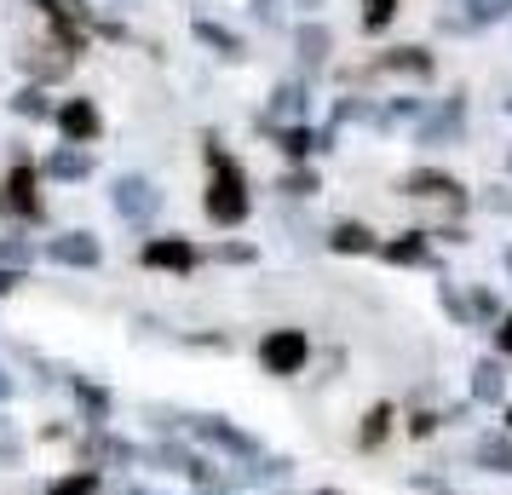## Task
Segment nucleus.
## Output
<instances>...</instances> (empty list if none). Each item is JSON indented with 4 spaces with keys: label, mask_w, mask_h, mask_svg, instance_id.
I'll list each match as a JSON object with an SVG mask.
<instances>
[{
    "label": "nucleus",
    "mask_w": 512,
    "mask_h": 495,
    "mask_svg": "<svg viewBox=\"0 0 512 495\" xmlns=\"http://www.w3.org/2000/svg\"><path fill=\"white\" fill-rule=\"evenodd\" d=\"M208 167H213V185H208V219L213 225H242L248 219V185H242V167L208 144Z\"/></svg>",
    "instance_id": "f257e3e1"
},
{
    "label": "nucleus",
    "mask_w": 512,
    "mask_h": 495,
    "mask_svg": "<svg viewBox=\"0 0 512 495\" xmlns=\"http://www.w3.org/2000/svg\"><path fill=\"white\" fill-rule=\"evenodd\" d=\"M0 213L18 219V225L41 219V167L35 162H12V173L0 179Z\"/></svg>",
    "instance_id": "f03ea898"
},
{
    "label": "nucleus",
    "mask_w": 512,
    "mask_h": 495,
    "mask_svg": "<svg viewBox=\"0 0 512 495\" xmlns=\"http://www.w3.org/2000/svg\"><path fill=\"white\" fill-rule=\"evenodd\" d=\"M259 363H265V375H300L305 363H311V340H305V329H271L265 340H259Z\"/></svg>",
    "instance_id": "7ed1b4c3"
},
{
    "label": "nucleus",
    "mask_w": 512,
    "mask_h": 495,
    "mask_svg": "<svg viewBox=\"0 0 512 495\" xmlns=\"http://www.w3.org/2000/svg\"><path fill=\"white\" fill-rule=\"evenodd\" d=\"M110 202H116V213L127 225H150L162 213V190L150 185L144 173H121L116 185H110Z\"/></svg>",
    "instance_id": "20e7f679"
},
{
    "label": "nucleus",
    "mask_w": 512,
    "mask_h": 495,
    "mask_svg": "<svg viewBox=\"0 0 512 495\" xmlns=\"http://www.w3.org/2000/svg\"><path fill=\"white\" fill-rule=\"evenodd\" d=\"M190 432H196L202 444L236 455V461H259V438H248V432H242V426H231L225 415H190Z\"/></svg>",
    "instance_id": "39448f33"
},
{
    "label": "nucleus",
    "mask_w": 512,
    "mask_h": 495,
    "mask_svg": "<svg viewBox=\"0 0 512 495\" xmlns=\"http://www.w3.org/2000/svg\"><path fill=\"white\" fill-rule=\"evenodd\" d=\"M47 260L52 265H70V271H93V265L104 260V248H98L93 231H58L47 242Z\"/></svg>",
    "instance_id": "423d86ee"
},
{
    "label": "nucleus",
    "mask_w": 512,
    "mask_h": 495,
    "mask_svg": "<svg viewBox=\"0 0 512 495\" xmlns=\"http://www.w3.org/2000/svg\"><path fill=\"white\" fill-rule=\"evenodd\" d=\"M133 461H139V449L104 426H93V438L81 444V467H133Z\"/></svg>",
    "instance_id": "0eeeda50"
},
{
    "label": "nucleus",
    "mask_w": 512,
    "mask_h": 495,
    "mask_svg": "<svg viewBox=\"0 0 512 495\" xmlns=\"http://www.w3.org/2000/svg\"><path fill=\"white\" fill-rule=\"evenodd\" d=\"M139 260L150 265V271H190V265H196V248H190L185 236H150Z\"/></svg>",
    "instance_id": "6e6552de"
},
{
    "label": "nucleus",
    "mask_w": 512,
    "mask_h": 495,
    "mask_svg": "<svg viewBox=\"0 0 512 495\" xmlns=\"http://www.w3.org/2000/svg\"><path fill=\"white\" fill-rule=\"evenodd\" d=\"M58 127H64V144H81V150H87V144L98 139V127H104V121H98L93 98H70V104L58 110Z\"/></svg>",
    "instance_id": "1a4fd4ad"
},
{
    "label": "nucleus",
    "mask_w": 512,
    "mask_h": 495,
    "mask_svg": "<svg viewBox=\"0 0 512 495\" xmlns=\"http://www.w3.org/2000/svg\"><path fill=\"white\" fill-rule=\"evenodd\" d=\"M403 196H455L461 202V179L455 173H443V167H415V173H403Z\"/></svg>",
    "instance_id": "9d476101"
},
{
    "label": "nucleus",
    "mask_w": 512,
    "mask_h": 495,
    "mask_svg": "<svg viewBox=\"0 0 512 495\" xmlns=\"http://www.w3.org/2000/svg\"><path fill=\"white\" fill-rule=\"evenodd\" d=\"M461 127H466V98H443L438 116L420 121V144H449V139H461Z\"/></svg>",
    "instance_id": "9b49d317"
},
{
    "label": "nucleus",
    "mask_w": 512,
    "mask_h": 495,
    "mask_svg": "<svg viewBox=\"0 0 512 495\" xmlns=\"http://www.w3.org/2000/svg\"><path fill=\"white\" fill-rule=\"evenodd\" d=\"M41 173H47V179H64V185H81V179L93 173V156H87L81 144H64V150H52L47 162H41Z\"/></svg>",
    "instance_id": "f8f14e48"
},
{
    "label": "nucleus",
    "mask_w": 512,
    "mask_h": 495,
    "mask_svg": "<svg viewBox=\"0 0 512 495\" xmlns=\"http://www.w3.org/2000/svg\"><path fill=\"white\" fill-rule=\"evenodd\" d=\"M507 398V357H484L472 369V403H501Z\"/></svg>",
    "instance_id": "ddd939ff"
},
{
    "label": "nucleus",
    "mask_w": 512,
    "mask_h": 495,
    "mask_svg": "<svg viewBox=\"0 0 512 495\" xmlns=\"http://www.w3.org/2000/svg\"><path fill=\"white\" fill-rule=\"evenodd\" d=\"M472 461L484 472H501V478H512V438L507 432H484L478 444H472Z\"/></svg>",
    "instance_id": "4468645a"
},
{
    "label": "nucleus",
    "mask_w": 512,
    "mask_h": 495,
    "mask_svg": "<svg viewBox=\"0 0 512 495\" xmlns=\"http://www.w3.org/2000/svg\"><path fill=\"white\" fill-rule=\"evenodd\" d=\"M328 248H334V254H374V231L357 225V219H340V225L328 231Z\"/></svg>",
    "instance_id": "2eb2a0df"
},
{
    "label": "nucleus",
    "mask_w": 512,
    "mask_h": 495,
    "mask_svg": "<svg viewBox=\"0 0 512 495\" xmlns=\"http://www.w3.org/2000/svg\"><path fill=\"white\" fill-rule=\"evenodd\" d=\"M392 265H426L432 260V248H426V231H403V236H392L386 248H380Z\"/></svg>",
    "instance_id": "dca6fc26"
},
{
    "label": "nucleus",
    "mask_w": 512,
    "mask_h": 495,
    "mask_svg": "<svg viewBox=\"0 0 512 495\" xmlns=\"http://www.w3.org/2000/svg\"><path fill=\"white\" fill-rule=\"evenodd\" d=\"M196 41H202V47H213L219 58H242V35H236V29H225V24H213V18H196Z\"/></svg>",
    "instance_id": "f3484780"
},
{
    "label": "nucleus",
    "mask_w": 512,
    "mask_h": 495,
    "mask_svg": "<svg viewBox=\"0 0 512 495\" xmlns=\"http://www.w3.org/2000/svg\"><path fill=\"white\" fill-rule=\"evenodd\" d=\"M300 116H305V87L300 81L277 87V93H271V121H277V127H294Z\"/></svg>",
    "instance_id": "a211bd4d"
},
{
    "label": "nucleus",
    "mask_w": 512,
    "mask_h": 495,
    "mask_svg": "<svg viewBox=\"0 0 512 495\" xmlns=\"http://www.w3.org/2000/svg\"><path fill=\"white\" fill-rule=\"evenodd\" d=\"M294 47H300V64H323L334 41H328L323 24H300V29H294Z\"/></svg>",
    "instance_id": "6ab92c4d"
},
{
    "label": "nucleus",
    "mask_w": 512,
    "mask_h": 495,
    "mask_svg": "<svg viewBox=\"0 0 512 495\" xmlns=\"http://www.w3.org/2000/svg\"><path fill=\"white\" fill-rule=\"evenodd\" d=\"M75 403H81V415H87L93 426L110 421V392H104V386H93V380H75Z\"/></svg>",
    "instance_id": "aec40b11"
},
{
    "label": "nucleus",
    "mask_w": 512,
    "mask_h": 495,
    "mask_svg": "<svg viewBox=\"0 0 512 495\" xmlns=\"http://www.w3.org/2000/svg\"><path fill=\"white\" fill-rule=\"evenodd\" d=\"M386 432H392V403H374L369 415H363V426H357V444L380 449V444H386Z\"/></svg>",
    "instance_id": "412c9836"
},
{
    "label": "nucleus",
    "mask_w": 512,
    "mask_h": 495,
    "mask_svg": "<svg viewBox=\"0 0 512 495\" xmlns=\"http://www.w3.org/2000/svg\"><path fill=\"white\" fill-rule=\"evenodd\" d=\"M328 139L334 133H311V127H282V150L300 162V156H317V150H328Z\"/></svg>",
    "instance_id": "4be33fe9"
},
{
    "label": "nucleus",
    "mask_w": 512,
    "mask_h": 495,
    "mask_svg": "<svg viewBox=\"0 0 512 495\" xmlns=\"http://www.w3.org/2000/svg\"><path fill=\"white\" fill-rule=\"evenodd\" d=\"M12 110H18V116H29V121L52 116V98H47V87H41V81H29V87H18V98H12Z\"/></svg>",
    "instance_id": "5701e85b"
},
{
    "label": "nucleus",
    "mask_w": 512,
    "mask_h": 495,
    "mask_svg": "<svg viewBox=\"0 0 512 495\" xmlns=\"http://www.w3.org/2000/svg\"><path fill=\"white\" fill-rule=\"evenodd\" d=\"M41 495H98V472L81 467V472H64V478H52Z\"/></svg>",
    "instance_id": "b1692460"
},
{
    "label": "nucleus",
    "mask_w": 512,
    "mask_h": 495,
    "mask_svg": "<svg viewBox=\"0 0 512 495\" xmlns=\"http://www.w3.org/2000/svg\"><path fill=\"white\" fill-rule=\"evenodd\" d=\"M386 70H409V75H432V52H420V47H397L392 58H380Z\"/></svg>",
    "instance_id": "393cba45"
},
{
    "label": "nucleus",
    "mask_w": 512,
    "mask_h": 495,
    "mask_svg": "<svg viewBox=\"0 0 512 495\" xmlns=\"http://www.w3.org/2000/svg\"><path fill=\"white\" fill-rule=\"evenodd\" d=\"M512 18V0H466V24H501Z\"/></svg>",
    "instance_id": "a878e982"
},
{
    "label": "nucleus",
    "mask_w": 512,
    "mask_h": 495,
    "mask_svg": "<svg viewBox=\"0 0 512 495\" xmlns=\"http://www.w3.org/2000/svg\"><path fill=\"white\" fill-rule=\"evenodd\" d=\"M29 260H35V242H24V236H0V265H6V271H24Z\"/></svg>",
    "instance_id": "bb28decb"
},
{
    "label": "nucleus",
    "mask_w": 512,
    "mask_h": 495,
    "mask_svg": "<svg viewBox=\"0 0 512 495\" xmlns=\"http://www.w3.org/2000/svg\"><path fill=\"white\" fill-rule=\"evenodd\" d=\"M24 70L47 87V81H58V75H70V58H35V52H24Z\"/></svg>",
    "instance_id": "cd10ccee"
},
{
    "label": "nucleus",
    "mask_w": 512,
    "mask_h": 495,
    "mask_svg": "<svg viewBox=\"0 0 512 495\" xmlns=\"http://www.w3.org/2000/svg\"><path fill=\"white\" fill-rule=\"evenodd\" d=\"M18 461H24V438H18V426L0 415V467H18Z\"/></svg>",
    "instance_id": "c85d7f7f"
},
{
    "label": "nucleus",
    "mask_w": 512,
    "mask_h": 495,
    "mask_svg": "<svg viewBox=\"0 0 512 495\" xmlns=\"http://www.w3.org/2000/svg\"><path fill=\"white\" fill-rule=\"evenodd\" d=\"M288 472H294V461H288V455H271V461H265V455H259L254 478H259V484H271V478H277V484H282V478H288Z\"/></svg>",
    "instance_id": "c756f323"
},
{
    "label": "nucleus",
    "mask_w": 512,
    "mask_h": 495,
    "mask_svg": "<svg viewBox=\"0 0 512 495\" xmlns=\"http://www.w3.org/2000/svg\"><path fill=\"white\" fill-rule=\"evenodd\" d=\"M282 190H288V196H311V190H317V173H311V167H294V173H282Z\"/></svg>",
    "instance_id": "7c9ffc66"
},
{
    "label": "nucleus",
    "mask_w": 512,
    "mask_h": 495,
    "mask_svg": "<svg viewBox=\"0 0 512 495\" xmlns=\"http://www.w3.org/2000/svg\"><path fill=\"white\" fill-rule=\"evenodd\" d=\"M397 12V0H369V12H363V29H386Z\"/></svg>",
    "instance_id": "2f4dec72"
},
{
    "label": "nucleus",
    "mask_w": 512,
    "mask_h": 495,
    "mask_svg": "<svg viewBox=\"0 0 512 495\" xmlns=\"http://www.w3.org/2000/svg\"><path fill=\"white\" fill-rule=\"evenodd\" d=\"M213 260H231V265H248V260H254V248H248V242H219V248H213Z\"/></svg>",
    "instance_id": "473e14b6"
},
{
    "label": "nucleus",
    "mask_w": 512,
    "mask_h": 495,
    "mask_svg": "<svg viewBox=\"0 0 512 495\" xmlns=\"http://www.w3.org/2000/svg\"><path fill=\"white\" fill-rule=\"evenodd\" d=\"M484 208H489V213H512V190H501V185L484 190Z\"/></svg>",
    "instance_id": "72a5a7b5"
},
{
    "label": "nucleus",
    "mask_w": 512,
    "mask_h": 495,
    "mask_svg": "<svg viewBox=\"0 0 512 495\" xmlns=\"http://www.w3.org/2000/svg\"><path fill=\"white\" fill-rule=\"evenodd\" d=\"M495 357H512V317L495 323Z\"/></svg>",
    "instance_id": "f704fd0d"
},
{
    "label": "nucleus",
    "mask_w": 512,
    "mask_h": 495,
    "mask_svg": "<svg viewBox=\"0 0 512 495\" xmlns=\"http://www.w3.org/2000/svg\"><path fill=\"white\" fill-rule=\"evenodd\" d=\"M426 432H438V415H415L409 421V438H426Z\"/></svg>",
    "instance_id": "c9c22d12"
},
{
    "label": "nucleus",
    "mask_w": 512,
    "mask_h": 495,
    "mask_svg": "<svg viewBox=\"0 0 512 495\" xmlns=\"http://www.w3.org/2000/svg\"><path fill=\"white\" fill-rule=\"evenodd\" d=\"M277 6H282V0H254V18H259V24H277Z\"/></svg>",
    "instance_id": "e433bc0d"
},
{
    "label": "nucleus",
    "mask_w": 512,
    "mask_h": 495,
    "mask_svg": "<svg viewBox=\"0 0 512 495\" xmlns=\"http://www.w3.org/2000/svg\"><path fill=\"white\" fill-rule=\"evenodd\" d=\"M18 283H24V271H6V265H0V294H12Z\"/></svg>",
    "instance_id": "4c0bfd02"
},
{
    "label": "nucleus",
    "mask_w": 512,
    "mask_h": 495,
    "mask_svg": "<svg viewBox=\"0 0 512 495\" xmlns=\"http://www.w3.org/2000/svg\"><path fill=\"white\" fill-rule=\"evenodd\" d=\"M12 392H18V380H12V375H6V363H0V403H6V398H12Z\"/></svg>",
    "instance_id": "58836bf2"
},
{
    "label": "nucleus",
    "mask_w": 512,
    "mask_h": 495,
    "mask_svg": "<svg viewBox=\"0 0 512 495\" xmlns=\"http://www.w3.org/2000/svg\"><path fill=\"white\" fill-rule=\"evenodd\" d=\"M35 6H41V12H58V6H64V0H35Z\"/></svg>",
    "instance_id": "ea45409f"
},
{
    "label": "nucleus",
    "mask_w": 512,
    "mask_h": 495,
    "mask_svg": "<svg viewBox=\"0 0 512 495\" xmlns=\"http://www.w3.org/2000/svg\"><path fill=\"white\" fill-rule=\"evenodd\" d=\"M127 495H150V490H139V484H127Z\"/></svg>",
    "instance_id": "a19ab883"
},
{
    "label": "nucleus",
    "mask_w": 512,
    "mask_h": 495,
    "mask_svg": "<svg viewBox=\"0 0 512 495\" xmlns=\"http://www.w3.org/2000/svg\"><path fill=\"white\" fill-rule=\"evenodd\" d=\"M300 6H323V0H300Z\"/></svg>",
    "instance_id": "79ce46f5"
},
{
    "label": "nucleus",
    "mask_w": 512,
    "mask_h": 495,
    "mask_svg": "<svg viewBox=\"0 0 512 495\" xmlns=\"http://www.w3.org/2000/svg\"><path fill=\"white\" fill-rule=\"evenodd\" d=\"M507 271H512V248H507Z\"/></svg>",
    "instance_id": "37998d69"
},
{
    "label": "nucleus",
    "mask_w": 512,
    "mask_h": 495,
    "mask_svg": "<svg viewBox=\"0 0 512 495\" xmlns=\"http://www.w3.org/2000/svg\"><path fill=\"white\" fill-rule=\"evenodd\" d=\"M317 495H340V490H317Z\"/></svg>",
    "instance_id": "c03bdc74"
},
{
    "label": "nucleus",
    "mask_w": 512,
    "mask_h": 495,
    "mask_svg": "<svg viewBox=\"0 0 512 495\" xmlns=\"http://www.w3.org/2000/svg\"><path fill=\"white\" fill-rule=\"evenodd\" d=\"M507 426H512V409H507Z\"/></svg>",
    "instance_id": "a18cd8bd"
}]
</instances>
